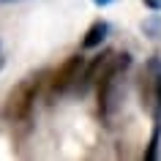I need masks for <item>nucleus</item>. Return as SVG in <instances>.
Returning a JSON list of instances; mask_svg holds the SVG:
<instances>
[{"instance_id": "nucleus-6", "label": "nucleus", "mask_w": 161, "mask_h": 161, "mask_svg": "<svg viewBox=\"0 0 161 161\" xmlns=\"http://www.w3.org/2000/svg\"><path fill=\"white\" fill-rule=\"evenodd\" d=\"M158 134H161V128H156V131H153V139H150V147H147V153H145V158H156V156H158Z\"/></svg>"}, {"instance_id": "nucleus-7", "label": "nucleus", "mask_w": 161, "mask_h": 161, "mask_svg": "<svg viewBox=\"0 0 161 161\" xmlns=\"http://www.w3.org/2000/svg\"><path fill=\"white\" fill-rule=\"evenodd\" d=\"M145 3H147L150 8H161V0H145Z\"/></svg>"}, {"instance_id": "nucleus-9", "label": "nucleus", "mask_w": 161, "mask_h": 161, "mask_svg": "<svg viewBox=\"0 0 161 161\" xmlns=\"http://www.w3.org/2000/svg\"><path fill=\"white\" fill-rule=\"evenodd\" d=\"M3 63H6V58H3V49H0V68H3Z\"/></svg>"}, {"instance_id": "nucleus-1", "label": "nucleus", "mask_w": 161, "mask_h": 161, "mask_svg": "<svg viewBox=\"0 0 161 161\" xmlns=\"http://www.w3.org/2000/svg\"><path fill=\"white\" fill-rule=\"evenodd\" d=\"M131 66V58L126 52L118 58L115 68H109L107 74L98 79V112L104 120H112L120 107V96H123V71Z\"/></svg>"}, {"instance_id": "nucleus-8", "label": "nucleus", "mask_w": 161, "mask_h": 161, "mask_svg": "<svg viewBox=\"0 0 161 161\" xmlns=\"http://www.w3.org/2000/svg\"><path fill=\"white\" fill-rule=\"evenodd\" d=\"M93 3H96V6H109L112 0H93Z\"/></svg>"}, {"instance_id": "nucleus-3", "label": "nucleus", "mask_w": 161, "mask_h": 161, "mask_svg": "<svg viewBox=\"0 0 161 161\" xmlns=\"http://www.w3.org/2000/svg\"><path fill=\"white\" fill-rule=\"evenodd\" d=\"M82 68H85V58H82V55L68 58L66 63L55 71V76H52V93L63 96V93H68L71 87H76L79 85V76H82Z\"/></svg>"}, {"instance_id": "nucleus-4", "label": "nucleus", "mask_w": 161, "mask_h": 161, "mask_svg": "<svg viewBox=\"0 0 161 161\" xmlns=\"http://www.w3.org/2000/svg\"><path fill=\"white\" fill-rule=\"evenodd\" d=\"M142 79H145V85H147V90L142 87L145 101L156 109V115H161V60H150L147 74H145Z\"/></svg>"}, {"instance_id": "nucleus-2", "label": "nucleus", "mask_w": 161, "mask_h": 161, "mask_svg": "<svg viewBox=\"0 0 161 161\" xmlns=\"http://www.w3.org/2000/svg\"><path fill=\"white\" fill-rule=\"evenodd\" d=\"M38 87H41V74L38 76H27V79H22L19 85L11 87V93L6 96V104H3L6 120H11V123L25 120L27 115H30V109H33V104H36Z\"/></svg>"}, {"instance_id": "nucleus-10", "label": "nucleus", "mask_w": 161, "mask_h": 161, "mask_svg": "<svg viewBox=\"0 0 161 161\" xmlns=\"http://www.w3.org/2000/svg\"><path fill=\"white\" fill-rule=\"evenodd\" d=\"M6 3H11V0H6Z\"/></svg>"}, {"instance_id": "nucleus-5", "label": "nucleus", "mask_w": 161, "mask_h": 161, "mask_svg": "<svg viewBox=\"0 0 161 161\" xmlns=\"http://www.w3.org/2000/svg\"><path fill=\"white\" fill-rule=\"evenodd\" d=\"M107 33H109V22L96 19L93 25L87 27L85 38H82V47H85V49H96V47H101V41L107 38Z\"/></svg>"}]
</instances>
